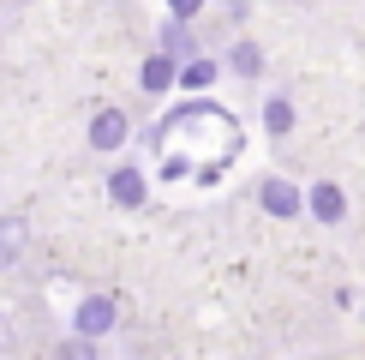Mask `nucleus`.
I'll return each instance as SVG.
<instances>
[{"mask_svg": "<svg viewBox=\"0 0 365 360\" xmlns=\"http://www.w3.org/2000/svg\"><path fill=\"white\" fill-rule=\"evenodd\" d=\"M108 199L114 210H138L150 199V174L138 169V162H114V174H108Z\"/></svg>", "mask_w": 365, "mask_h": 360, "instance_id": "nucleus-4", "label": "nucleus"}, {"mask_svg": "<svg viewBox=\"0 0 365 360\" xmlns=\"http://www.w3.org/2000/svg\"><path fill=\"white\" fill-rule=\"evenodd\" d=\"M6 349H12V319L0 312V354H6Z\"/></svg>", "mask_w": 365, "mask_h": 360, "instance_id": "nucleus-15", "label": "nucleus"}, {"mask_svg": "<svg viewBox=\"0 0 365 360\" xmlns=\"http://www.w3.org/2000/svg\"><path fill=\"white\" fill-rule=\"evenodd\" d=\"M24 240H30L24 210H6V216H0V270H12V264L24 259Z\"/></svg>", "mask_w": 365, "mask_h": 360, "instance_id": "nucleus-8", "label": "nucleus"}, {"mask_svg": "<svg viewBox=\"0 0 365 360\" xmlns=\"http://www.w3.org/2000/svg\"><path fill=\"white\" fill-rule=\"evenodd\" d=\"M6 6H30V0H6Z\"/></svg>", "mask_w": 365, "mask_h": 360, "instance_id": "nucleus-16", "label": "nucleus"}, {"mask_svg": "<svg viewBox=\"0 0 365 360\" xmlns=\"http://www.w3.org/2000/svg\"><path fill=\"white\" fill-rule=\"evenodd\" d=\"M162 139H168V126H144L138 132V150H162Z\"/></svg>", "mask_w": 365, "mask_h": 360, "instance_id": "nucleus-14", "label": "nucleus"}, {"mask_svg": "<svg viewBox=\"0 0 365 360\" xmlns=\"http://www.w3.org/2000/svg\"><path fill=\"white\" fill-rule=\"evenodd\" d=\"M156 49H162V54H174V60L204 54V49H197V36H192V19H162V30H156Z\"/></svg>", "mask_w": 365, "mask_h": 360, "instance_id": "nucleus-7", "label": "nucleus"}, {"mask_svg": "<svg viewBox=\"0 0 365 360\" xmlns=\"http://www.w3.org/2000/svg\"><path fill=\"white\" fill-rule=\"evenodd\" d=\"M227 66H234L240 79H264V66H269V60H264V49H257V42H246V36H240L234 49H227Z\"/></svg>", "mask_w": 365, "mask_h": 360, "instance_id": "nucleus-11", "label": "nucleus"}, {"mask_svg": "<svg viewBox=\"0 0 365 360\" xmlns=\"http://www.w3.org/2000/svg\"><path fill=\"white\" fill-rule=\"evenodd\" d=\"M306 216H317L324 229L347 222V192L336 186V180H317V186H306Z\"/></svg>", "mask_w": 365, "mask_h": 360, "instance_id": "nucleus-5", "label": "nucleus"}, {"mask_svg": "<svg viewBox=\"0 0 365 360\" xmlns=\"http://www.w3.org/2000/svg\"><path fill=\"white\" fill-rule=\"evenodd\" d=\"M114 324H120V300L114 294H84L78 306H72V330L78 336H114Z\"/></svg>", "mask_w": 365, "mask_h": 360, "instance_id": "nucleus-2", "label": "nucleus"}, {"mask_svg": "<svg viewBox=\"0 0 365 360\" xmlns=\"http://www.w3.org/2000/svg\"><path fill=\"white\" fill-rule=\"evenodd\" d=\"M257 204H264V216H276V222L306 216V192H299L294 180H282V174H264V180H257Z\"/></svg>", "mask_w": 365, "mask_h": 360, "instance_id": "nucleus-3", "label": "nucleus"}, {"mask_svg": "<svg viewBox=\"0 0 365 360\" xmlns=\"http://www.w3.org/2000/svg\"><path fill=\"white\" fill-rule=\"evenodd\" d=\"M186 174H192L186 156H168V162H162V180H186Z\"/></svg>", "mask_w": 365, "mask_h": 360, "instance_id": "nucleus-13", "label": "nucleus"}, {"mask_svg": "<svg viewBox=\"0 0 365 360\" xmlns=\"http://www.w3.org/2000/svg\"><path fill=\"white\" fill-rule=\"evenodd\" d=\"M138 90H144V96H168V90H180V60L156 49V54L138 66Z\"/></svg>", "mask_w": 365, "mask_h": 360, "instance_id": "nucleus-6", "label": "nucleus"}, {"mask_svg": "<svg viewBox=\"0 0 365 360\" xmlns=\"http://www.w3.org/2000/svg\"><path fill=\"white\" fill-rule=\"evenodd\" d=\"M84 139H90V150L114 156V150H126V144H132V114L120 109V102H108V109H96V114H90Z\"/></svg>", "mask_w": 365, "mask_h": 360, "instance_id": "nucleus-1", "label": "nucleus"}, {"mask_svg": "<svg viewBox=\"0 0 365 360\" xmlns=\"http://www.w3.org/2000/svg\"><path fill=\"white\" fill-rule=\"evenodd\" d=\"M222 79V66L210 54H192V60H180V90H210Z\"/></svg>", "mask_w": 365, "mask_h": 360, "instance_id": "nucleus-10", "label": "nucleus"}, {"mask_svg": "<svg viewBox=\"0 0 365 360\" xmlns=\"http://www.w3.org/2000/svg\"><path fill=\"white\" fill-rule=\"evenodd\" d=\"M294 96H282V90H276V96H264V132H269V139H287V132H294Z\"/></svg>", "mask_w": 365, "mask_h": 360, "instance_id": "nucleus-9", "label": "nucleus"}, {"mask_svg": "<svg viewBox=\"0 0 365 360\" xmlns=\"http://www.w3.org/2000/svg\"><path fill=\"white\" fill-rule=\"evenodd\" d=\"M162 6H168V19H197V12H204V0H162Z\"/></svg>", "mask_w": 365, "mask_h": 360, "instance_id": "nucleus-12", "label": "nucleus"}]
</instances>
